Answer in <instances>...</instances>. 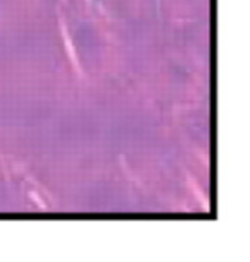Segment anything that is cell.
<instances>
[{
    "mask_svg": "<svg viewBox=\"0 0 250 262\" xmlns=\"http://www.w3.org/2000/svg\"><path fill=\"white\" fill-rule=\"evenodd\" d=\"M62 34H63V39H65V47H67V52H69V57H71V60L72 63H74V67H76V71L81 74V67H79V63H77V57H76V52H74V48H72V43H71V38H69V34H67V29L65 26L62 24Z\"/></svg>",
    "mask_w": 250,
    "mask_h": 262,
    "instance_id": "cell-1",
    "label": "cell"
},
{
    "mask_svg": "<svg viewBox=\"0 0 250 262\" xmlns=\"http://www.w3.org/2000/svg\"><path fill=\"white\" fill-rule=\"evenodd\" d=\"M189 184H190V187H192V190L195 192V194H197V197H199V199H200V202H202V204H204V207H206V209H209V202L206 201V197H204V194H202V190L199 189V187H197V184H195V182H194L192 179H189Z\"/></svg>",
    "mask_w": 250,
    "mask_h": 262,
    "instance_id": "cell-2",
    "label": "cell"
}]
</instances>
